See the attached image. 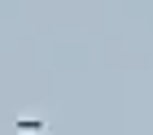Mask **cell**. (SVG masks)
Returning <instances> with one entry per match:
<instances>
[{"label":"cell","mask_w":153,"mask_h":135,"mask_svg":"<svg viewBox=\"0 0 153 135\" xmlns=\"http://www.w3.org/2000/svg\"><path fill=\"white\" fill-rule=\"evenodd\" d=\"M13 131H18V135H39V131H48V122H44V118H18Z\"/></svg>","instance_id":"6da1fadb"}]
</instances>
